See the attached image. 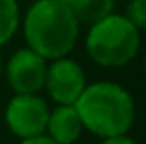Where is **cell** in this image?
<instances>
[{
  "label": "cell",
  "instance_id": "1",
  "mask_svg": "<svg viewBox=\"0 0 146 144\" xmlns=\"http://www.w3.org/2000/svg\"><path fill=\"white\" fill-rule=\"evenodd\" d=\"M83 129L102 139L126 135L135 120L133 98L115 81H96L83 89L74 104Z\"/></svg>",
  "mask_w": 146,
  "mask_h": 144
},
{
  "label": "cell",
  "instance_id": "2",
  "mask_svg": "<svg viewBox=\"0 0 146 144\" xmlns=\"http://www.w3.org/2000/svg\"><path fill=\"white\" fill-rule=\"evenodd\" d=\"M80 22L61 0H35L24 18V39L28 48L43 59H59L74 48Z\"/></svg>",
  "mask_w": 146,
  "mask_h": 144
},
{
  "label": "cell",
  "instance_id": "3",
  "mask_svg": "<svg viewBox=\"0 0 146 144\" xmlns=\"http://www.w3.org/2000/svg\"><path fill=\"white\" fill-rule=\"evenodd\" d=\"M141 46V30L124 15L111 13L89 28L85 39L87 54L100 67L115 69L135 59Z\"/></svg>",
  "mask_w": 146,
  "mask_h": 144
},
{
  "label": "cell",
  "instance_id": "4",
  "mask_svg": "<svg viewBox=\"0 0 146 144\" xmlns=\"http://www.w3.org/2000/svg\"><path fill=\"white\" fill-rule=\"evenodd\" d=\"M48 105L37 94H17L9 100L4 113L6 124L19 139L44 135L48 122Z\"/></svg>",
  "mask_w": 146,
  "mask_h": 144
},
{
  "label": "cell",
  "instance_id": "5",
  "mask_svg": "<svg viewBox=\"0 0 146 144\" xmlns=\"http://www.w3.org/2000/svg\"><path fill=\"white\" fill-rule=\"evenodd\" d=\"M46 59H43L32 48H21L9 57L6 67V78L17 94H37L46 79Z\"/></svg>",
  "mask_w": 146,
  "mask_h": 144
},
{
  "label": "cell",
  "instance_id": "6",
  "mask_svg": "<svg viewBox=\"0 0 146 144\" xmlns=\"http://www.w3.org/2000/svg\"><path fill=\"white\" fill-rule=\"evenodd\" d=\"M44 87L57 105H74L83 89L87 87L83 69L68 57L54 59L46 69Z\"/></svg>",
  "mask_w": 146,
  "mask_h": 144
},
{
  "label": "cell",
  "instance_id": "7",
  "mask_svg": "<svg viewBox=\"0 0 146 144\" xmlns=\"http://www.w3.org/2000/svg\"><path fill=\"white\" fill-rule=\"evenodd\" d=\"M48 137L57 144H72L80 139L83 124L74 105H57L48 115Z\"/></svg>",
  "mask_w": 146,
  "mask_h": 144
},
{
  "label": "cell",
  "instance_id": "8",
  "mask_svg": "<svg viewBox=\"0 0 146 144\" xmlns=\"http://www.w3.org/2000/svg\"><path fill=\"white\" fill-rule=\"evenodd\" d=\"M80 24L93 26L104 17L113 13L115 0H61Z\"/></svg>",
  "mask_w": 146,
  "mask_h": 144
},
{
  "label": "cell",
  "instance_id": "9",
  "mask_svg": "<svg viewBox=\"0 0 146 144\" xmlns=\"http://www.w3.org/2000/svg\"><path fill=\"white\" fill-rule=\"evenodd\" d=\"M21 22L17 0H0V46L9 43Z\"/></svg>",
  "mask_w": 146,
  "mask_h": 144
},
{
  "label": "cell",
  "instance_id": "10",
  "mask_svg": "<svg viewBox=\"0 0 146 144\" xmlns=\"http://www.w3.org/2000/svg\"><path fill=\"white\" fill-rule=\"evenodd\" d=\"M126 18L137 30H144L146 26V0H131L126 7Z\"/></svg>",
  "mask_w": 146,
  "mask_h": 144
},
{
  "label": "cell",
  "instance_id": "11",
  "mask_svg": "<svg viewBox=\"0 0 146 144\" xmlns=\"http://www.w3.org/2000/svg\"><path fill=\"white\" fill-rule=\"evenodd\" d=\"M102 144H137L133 139H129L128 135H117V137H107L104 139Z\"/></svg>",
  "mask_w": 146,
  "mask_h": 144
},
{
  "label": "cell",
  "instance_id": "12",
  "mask_svg": "<svg viewBox=\"0 0 146 144\" xmlns=\"http://www.w3.org/2000/svg\"><path fill=\"white\" fill-rule=\"evenodd\" d=\"M21 144H57V142H54L48 135H37L32 139H22Z\"/></svg>",
  "mask_w": 146,
  "mask_h": 144
},
{
  "label": "cell",
  "instance_id": "13",
  "mask_svg": "<svg viewBox=\"0 0 146 144\" xmlns=\"http://www.w3.org/2000/svg\"><path fill=\"white\" fill-rule=\"evenodd\" d=\"M0 76H2V61H0Z\"/></svg>",
  "mask_w": 146,
  "mask_h": 144
}]
</instances>
